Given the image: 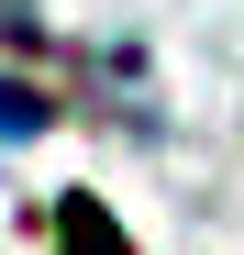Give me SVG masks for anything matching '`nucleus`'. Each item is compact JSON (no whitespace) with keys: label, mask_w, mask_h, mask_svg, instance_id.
<instances>
[{"label":"nucleus","mask_w":244,"mask_h":255,"mask_svg":"<svg viewBox=\"0 0 244 255\" xmlns=\"http://www.w3.org/2000/svg\"><path fill=\"white\" fill-rule=\"evenodd\" d=\"M0 133H45V89H11L0 78Z\"/></svg>","instance_id":"f257e3e1"},{"label":"nucleus","mask_w":244,"mask_h":255,"mask_svg":"<svg viewBox=\"0 0 244 255\" xmlns=\"http://www.w3.org/2000/svg\"><path fill=\"white\" fill-rule=\"evenodd\" d=\"M67 244H78V255H122V233L89 222V200H67Z\"/></svg>","instance_id":"f03ea898"}]
</instances>
